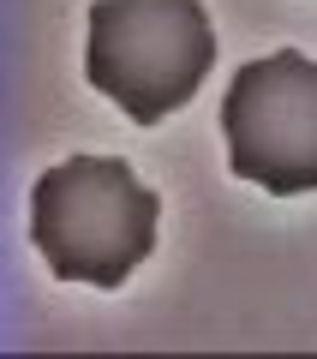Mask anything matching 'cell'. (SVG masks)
I'll return each mask as SVG.
<instances>
[{
	"label": "cell",
	"instance_id": "6da1fadb",
	"mask_svg": "<svg viewBox=\"0 0 317 359\" xmlns=\"http://www.w3.org/2000/svg\"><path fill=\"white\" fill-rule=\"evenodd\" d=\"M162 198L120 156H66L30 192V240L60 282L120 287L156 252Z\"/></svg>",
	"mask_w": 317,
	"mask_h": 359
},
{
	"label": "cell",
	"instance_id": "7a4b0ae2",
	"mask_svg": "<svg viewBox=\"0 0 317 359\" xmlns=\"http://www.w3.org/2000/svg\"><path fill=\"white\" fill-rule=\"evenodd\" d=\"M216 66V30L198 0H96L84 72L96 96L138 126H156L198 96Z\"/></svg>",
	"mask_w": 317,
	"mask_h": 359
},
{
	"label": "cell",
	"instance_id": "3957f363",
	"mask_svg": "<svg viewBox=\"0 0 317 359\" xmlns=\"http://www.w3.org/2000/svg\"><path fill=\"white\" fill-rule=\"evenodd\" d=\"M228 168L276 198L317 192V60L276 48L245 60L222 96Z\"/></svg>",
	"mask_w": 317,
	"mask_h": 359
}]
</instances>
